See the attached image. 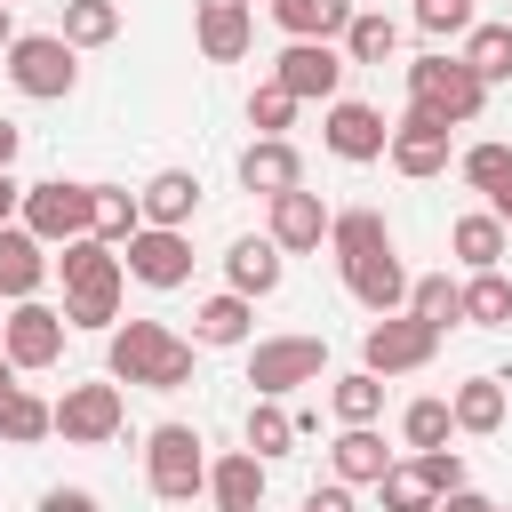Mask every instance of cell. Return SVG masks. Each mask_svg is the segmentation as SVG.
Listing matches in <instances>:
<instances>
[{
  "mask_svg": "<svg viewBox=\"0 0 512 512\" xmlns=\"http://www.w3.org/2000/svg\"><path fill=\"white\" fill-rule=\"evenodd\" d=\"M192 336L160 328V320H120L104 336V376L112 384H136V392H184L192 384Z\"/></svg>",
  "mask_w": 512,
  "mask_h": 512,
  "instance_id": "obj_1",
  "label": "cell"
},
{
  "mask_svg": "<svg viewBox=\"0 0 512 512\" xmlns=\"http://www.w3.org/2000/svg\"><path fill=\"white\" fill-rule=\"evenodd\" d=\"M144 488L160 504H192L208 496V440L192 424H152L144 432Z\"/></svg>",
  "mask_w": 512,
  "mask_h": 512,
  "instance_id": "obj_2",
  "label": "cell"
},
{
  "mask_svg": "<svg viewBox=\"0 0 512 512\" xmlns=\"http://www.w3.org/2000/svg\"><path fill=\"white\" fill-rule=\"evenodd\" d=\"M408 104H424V112H440L448 128H472L480 120V104H488V80L464 64V56H416L408 64Z\"/></svg>",
  "mask_w": 512,
  "mask_h": 512,
  "instance_id": "obj_3",
  "label": "cell"
},
{
  "mask_svg": "<svg viewBox=\"0 0 512 512\" xmlns=\"http://www.w3.org/2000/svg\"><path fill=\"white\" fill-rule=\"evenodd\" d=\"M8 80H16V96L56 104V96L80 88V48H72L64 32H16V40H8Z\"/></svg>",
  "mask_w": 512,
  "mask_h": 512,
  "instance_id": "obj_4",
  "label": "cell"
},
{
  "mask_svg": "<svg viewBox=\"0 0 512 512\" xmlns=\"http://www.w3.org/2000/svg\"><path fill=\"white\" fill-rule=\"evenodd\" d=\"M328 376V336H256L248 344V384L256 400H288Z\"/></svg>",
  "mask_w": 512,
  "mask_h": 512,
  "instance_id": "obj_5",
  "label": "cell"
},
{
  "mask_svg": "<svg viewBox=\"0 0 512 512\" xmlns=\"http://www.w3.org/2000/svg\"><path fill=\"white\" fill-rule=\"evenodd\" d=\"M440 336H448V328H432V320H416V312H384V320H368V336H360V368H376V376H416V368H432Z\"/></svg>",
  "mask_w": 512,
  "mask_h": 512,
  "instance_id": "obj_6",
  "label": "cell"
},
{
  "mask_svg": "<svg viewBox=\"0 0 512 512\" xmlns=\"http://www.w3.org/2000/svg\"><path fill=\"white\" fill-rule=\"evenodd\" d=\"M16 224H32L48 248H64V240L96 232V184H64V176H48V184H24V208H16Z\"/></svg>",
  "mask_w": 512,
  "mask_h": 512,
  "instance_id": "obj_7",
  "label": "cell"
},
{
  "mask_svg": "<svg viewBox=\"0 0 512 512\" xmlns=\"http://www.w3.org/2000/svg\"><path fill=\"white\" fill-rule=\"evenodd\" d=\"M64 336H72V320H64L56 304H40V296H24V304L0 312V352H8L16 368H56V360H64Z\"/></svg>",
  "mask_w": 512,
  "mask_h": 512,
  "instance_id": "obj_8",
  "label": "cell"
},
{
  "mask_svg": "<svg viewBox=\"0 0 512 512\" xmlns=\"http://www.w3.org/2000/svg\"><path fill=\"white\" fill-rule=\"evenodd\" d=\"M120 424H128V400H120L112 376H104V384H64L56 432H64L72 448H104V440H120Z\"/></svg>",
  "mask_w": 512,
  "mask_h": 512,
  "instance_id": "obj_9",
  "label": "cell"
},
{
  "mask_svg": "<svg viewBox=\"0 0 512 512\" xmlns=\"http://www.w3.org/2000/svg\"><path fill=\"white\" fill-rule=\"evenodd\" d=\"M344 48L336 40H288L280 48V64H272V80L296 96V104H336V88H344Z\"/></svg>",
  "mask_w": 512,
  "mask_h": 512,
  "instance_id": "obj_10",
  "label": "cell"
},
{
  "mask_svg": "<svg viewBox=\"0 0 512 512\" xmlns=\"http://www.w3.org/2000/svg\"><path fill=\"white\" fill-rule=\"evenodd\" d=\"M320 144H328L336 160L368 168V160H384V144H392V120H384L376 104H360V96H336V104L320 112Z\"/></svg>",
  "mask_w": 512,
  "mask_h": 512,
  "instance_id": "obj_11",
  "label": "cell"
},
{
  "mask_svg": "<svg viewBox=\"0 0 512 512\" xmlns=\"http://www.w3.org/2000/svg\"><path fill=\"white\" fill-rule=\"evenodd\" d=\"M384 160H392L408 184L440 176V168H448V120H440V112H424V104H408V112L392 120V144H384Z\"/></svg>",
  "mask_w": 512,
  "mask_h": 512,
  "instance_id": "obj_12",
  "label": "cell"
},
{
  "mask_svg": "<svg viewBox=\"0 0 512 512\" xmlns=\"http://www.w3.org/2000/svg\"><path fill=\"white\" fill-rule=\"evenodd\" d=\"M120 264H128V280H144V288H184V280H192V232L144 224V232L120 248Z\"/></svg>",
  "mask_w": 512,
  "mask_h": 512,
  "instance_id": "obj_13",
  "label": "cell"
},
{
  "mask_svg": "<svg viewBox=\"0 0 512 512\" xmlns=\"http://www.w3.org/2000/svg\"><path fill=\"white\" fill-rule=\"evenodd\" d=\"M192 40L208 64H240L256 48V8L248 0H192Z\"/></svg>",
  "mask_w": 512,
  "mask_h": 512,
  "instance_id": "obj_14",
  "label": "cell"
},
{
  "mask_svg": "<svg viewBox=\"0 0 512 512\" xmlns=\"http://www.w3.org/2000/svg\"><path fill=\"white\" fill-rule=\"evenodd\" d=\"M328 216H336V208H328L320 192H304V184L280 192V200H264V232L280 240V256H312V248L328 240Z\"/></svg>",
  "mask_w": 512,
  "mask_h": 512,
  "instance_id": "obj_15",
  "label": "cell"
},
{
  "mask_svg": "<svg viewBox=\"0 0 512 512\" xmlns=\"http://www.w3.org/2000/svg\"><path fill=\"white\" fill-rule=\"evenodd\" d=\"M344 288H352V304L360 312H408V264L392 256V248H376V256H360V264H344Z\"/></svg>",
  "mask_w": 512,
  "mask_h": 512,
  "instance_id": "obj_16",
  "label": "cell"
},
{
  "mask_svg": "<svg viewBox=\"0 0 512 512\" xmlns=\"http://www.w3.org/2000/svg\"><path fill=\"white\" fill-rule=\"evenodd\" d=\"M48 240L32 232V224H0V296L8 304H24V296H40V280H48Z\"/></svg>",
  "mask_w": 512,
  "mask_h": 512,
  "instance_id": "obj_17",
  "label": "cell"
},
{
  "mask_svg": "<svg viewBox=\"0 0 512 512\" xmlns=\"http://www.w3.org/2000/svg\"><path fill=\"white\" fill-rule=\"evenodd\" d=\"M240 184H248V192H264V200H280V192H296V184H304V152H296L288 136H256V144L240 152Z\"/></svg>",
  "mask_w": 512,
  "mask_h": 512,
  "instance_id": "obj_18",
  "label": "cell"
},
{
  "mask_svg": "<svg viewBox=\"0 0 512 512\" xmlns=\"http://www.w3.org/2000/svg\"><path fill=\"white\" fill-rule=\"evenodd\" d=\"M56 272H64V296H80V288H128V264H120V248H112V240H96V232L64 240Z\"/></svg>",
  "mask_w": 512,
  "mask_h": 512,
  "instance_id": "obj_19",
  "label": "cell"
},
{
  "mask_svg": "<svg viewBox=\"0 0 512 512\" xmlns=\"http://www.w3.org/2000/svg\"><path fill=\"white\" fill-rule=\"evenodd\" d=\"M192 344H208V352H232V344H256V296H240V288H224V296H208V304L192 312Z\"/></svg>",
  "mask_w": 512,
  "mask_h": 512,
  "instance_id": "obj_20",
  "label": "cell"
},
{
  "mask_svg": "<svg viewBox=\"0 0 512 512\" xmlns=\"http://www.w3.org/2000/svg\"><path fill=\"white\" fill-rule=\"evenodd\" d=\"M392 464H400V456L376 440V424H344V432H336V448H328V472H336L344 488H376Z\"/></svg>",
  "mask_w": 512,
  "mask_h": 512,
  "instance_id": "obj_21",
  "label": "cell"
},
{
  "mask_svg": "<svg viewBox=\"0 0 512 512\" xmlns=\"http://www.w3.org/2000/svg\"><path fill=\"white\" fill-rule=\"evenodd\" d=\"M208 504L216 512H264V456L256 448H232L208 464Z\"/></svg>",
  "mask_w": 512,
  "mask_h": 512,
  "instance_id": "obj_22",
  "label": "cell"
},
{
  "mask_svg": "<svg viewBox=\"0 0 512 512\" xmlns=\"http://www.w3.org/2000/svg\"><path fill=\"white\" fill-rule=\"evenodd\" d=\"M136 200H144V224L192 232V216H200V176H192V168H160V176L136 184Z\"/></svg>",
  "mask_w": 512,
  "mask_h": 512,
  "instance_id": "obj_23",
  "label": "cell"
},
{
  "mask_svg": "<svg viewBox=\"0 0 512 512\" xmlns=\"http://www.w3.org/2000/svg\"><path fill=\"white\" fill-rule=\"evenodd\" d=\"M448 248H456V264H464V272H496V264H504V248H512V224H504L496 208H472V216H456V224H448Z\"/></svg>",
  "mask_w": 512,
  "mask_h": 512,
  "instance_id": "obj_24",
  "label": "cell"
},
{
  "mask_svg": "<svg viewBox=\"0 0 512 512\" xmlns=\"http://www.w3.org/2000/svg\"><path fill=\"white\" fill-rule=\"evenodd\" d=\"M280 272H288V256H280V240H272V232H248V240H232V248H224V280H232L240 296H272V288H280Z\"/></svg>",
  "mask_w": 512,
  "mask_h": 512,
  "instance_id": "obj_25",
  "label": "cell"
},
{
  "mask_svg": "<svg viewBox=\"0 0 512 512\" xmlns=\"http://www.w3.org/2000/svg\"><path fill=\"white\" fill-rule=\"evenodd\" d=\"M264 8H272V24L288 40H344V24L360 16L352 0H264Z\"/></svg>",
  "mask_w": 512,
  "mask_h": 512,
  "instance_id": "obj_26",
  "label": "cell"
},
{
  "mask_svg": "<svg viewBox=\"0 0 512 512\" xmlns=\"http://www.w3.org/2000/svg\"><path fill=\"white\" fill-rule=\"evenodd\" d=\"M456 168H464V184H472V192L512 224V144H472Z\"/></svg>",
  "mask_w": 512,
  "mask_h": 512,
  "instance_id": "obj_27",
  "label": "cell"
},
{
  "mask_svg": "<svg viewBox=\"0 0 512 512\" xmlns=\"http://www.w3.org/2000/svg\"><path fill=\"white\" fill-rule=\"evenodd\" d=\"M328 248H336V264H360V256H376V248H392V224H384L376 208H336V216H328Z\"/></svg>",
  "mask_w": 512,
  "mask_h": 512,
  "instance_id": "obj_28",
  "label": "cell"
},
{
  "mask_svg": "<svg viewBox=\"0 0 512 512\" xmlns=\"http://www.w3.org/2000/svg\"><path fill=\"white\" fill-rule=\"evenodd\" d=\"M448 408H456V432H504V384L496 376H464L456 392H448Z\"/></svg>",
  "mask_w": 512,
  "mask_h": 512,
  "instance_id": "obj_29",
  "label": "cell"
},
{
  "mask_svg": "<svg viewBox=\"0 0 512 512\" xmlns=\"http://www.w3.org/2000/svg\"><path fill=\"white\" fill-rule=\"evenodd\" d=\"M48 432H56V400H40V392L16 384V392L0 400V440H8V448H32V440H48Z\"/></svg>",
  "mask_w": 512,
  "mask_h": 512,
  "instance_id": "obj_30",
  "label": "cell"
},
{
  "mask_svg": "<svg viewBox=\"0 0 512 512\" xmlns=\"http://www.w3.org/2000/svg\"><path fill=\"white\" fill-rule=\"evenodd\" d=\"M328 408H336V424H376V416H384V376H376V368L336 376V384H328Z\"/></svg>",
  "mask_w": 512,
  "mask_h": 512,
  "instance_id": "obj_31",
  "label": "cell"
},
{
  "mask_svg": "<svg viewBox=\"0 0 512 512\" xmlns=\"http://www.w3.org/2000/svg\"><path fill=\"white\" fill-rule=\"evenodd\" d=\"M72 48H112L120 40V0H64V24H56Z\"/></svg>",
  "mask_w": 512,
  "mask_h": 512,
  "instance_id": "obj_32",
  "label": "cell"
},
{
  "mask_svg": "<svg viewBox=\"0 0 512 512\" xmlns=\"http://www.w3.org/2000/svg\"><path fill=\"white\" fill-rule=\"evenodd\" d=\"M392 48H400V24H392L384 8H360V16L344 24V56H352V64H392Z\"/></svg>",
  "mask_w": 512,
  "mask_h": 512,
  "instance_id": "obj_33",
  "label": "cell"
},
{
  "mask_svg": "<svg viewBox=\"0 0 512 512\" xmlns=\"http://www.w3.org/2000/svg\"><path fill=\"white\" fill-rule=\"evenodd\" d=\"M136 232H144V200H136L128 184H96V240L128 248Z\"/></svg>",
  "mask_w": 512,
  "mask_h": 512,
  "instance_id": "obj_34",
  "label": "cell"
},
{
  "mask_svg": "<svg viewBox=\"0 0 512 512\" xmlns=\"http://www.w3.org/2000/svg\"><path fill=\"white\" fill-rule=\"evenodd\" d=\"M304 432H296V408H280V400H248V448L272 464V456H288Z\"/></svg>",
  "mask_w": 512,
  "mask_h": 512,
  "instance_id": "obj_35",
  "label": "cell"
},
{
  "mask_svg": "<svg viewBox=\"0 0 512 512\" xmlns=\"http://www.w3.org/2000/svg\"><path fill=\"white\" fill-rule=\"evenodd\" d=\"M464 320L472 328H512V280H504V264L464 280Z\"/></svg>",
  "mask_w": 512,
  "mask_h": 512,
  "instance_id": "obj_36",
  "label": "cell"
},
{
  "mask_svg": "<svg viewBox=\"0 0 512 512\" xmlns=\"http://www.w3.org/2000/svg\"><path fill=\"white\" fill-rule=\"evenodd\" d=\"M456 56H464V64H472L488 88H496V80H512V24H472Z\"/></svg>",
  "mask_w": 512,
  "mask_h": 512,
  "instance_id": "obj_37",
  "label": "cell"
},
{
  "mask_svg": "<svg viewBox=\"0 0 512 512\" xmlns=\"http://www.w3.org/2000/svg\"><path fill=\"white\" fill-rule=\"evenodd\" d=\"M408 312H416V320H432V328L464 320V280H448V272H424V280H408Z\"/></svg>",
  "mask_w": 512,
  "mask_h": 512,
  "instance_id": "obj_38",
  "label": "cell"
},
{
  "mask_svg": "<svg viewBox=\"0 0 512 512\" xmlns=\"http://www.w3.org/2000/svg\"><path fill=\"white\" fill-rule=\"evenodd\" d=\"M376 496H384V512H432V504H440V488L424 480V464H416V456H400V464L376 480Z\"/></svg>",
  "mask_w": 512,
  "mask_h": 512,
  "instance_id": "obj_39",
  "label": "cell"
},
{
  "mask_svg": "<svg viewBox=\"0 0 512 512\" xmlns=\"http://www.w3.org/2000/svg\"><path fill=\"white\" fill-rule=\"evenodd\" d=\"M448 432H456V408L448 400H408L400 408V440L408 448H448Z\"/></svg>",
  "mask_w": 512,
  "mask_h": 512,
  "instance_id": "obj_40",
  "label": "cell"
},
{
  "mask_svg": "<svg viewBox=\"0 0 512 512\" xmlns=\"http://www.w3.org/2000/svg\"><path fill=\"white\" fill-rule=\"evenodd\" d=\"M288 120H296V96H288L280 80H264V88L248 96V128H256V136H288Z\"/></svg>",
  "mask_w": 512,
  "mask_h": 512,
  "instance_id": "obj_41",
  "label": "cell"
},
{
  "mask_svg": "<svg viewBox=\"0 0 512 512\" xmlns=\"http://www.w3.org/2000/svg\"><path fill=\"white\" fill-rule=\"evenodd\" d=\"M64 320L72 328H120V288H80V296H64Z\"/></svg>",
  "mask_w": 512,
  "mask_h": 512,
  "instance_id": "obj_42",
  "label": "cell"
},
{
  "mask_svg": "<svg viewBox=\"0 0 512 512\" xmlns=\"http://www.w3.org/2000/svg\"><path fill=\"white\" fill-rule=\"evenodd\" d=\"M480 16H472V0H416V32H432V40H464Z\"/></svg>",
  "mask_w": 512,
  "mask_h": 512,
  "instance_id": "obj_43",
  "label": "cell"
},
{
  "mask_svg": "<svg viewBox=\"0 0 512 512\" xmlns=\"http://www.w3.org/2000/svg\"><path fill=\"white\" fill-rule=\"evenodd\" d=\"M408 456L424 464V480H432L440 496H448V488H464V456H456V448H408Z\"/></svg>",
  "mask_w": 512,
  "mask_h": 512,
  "instance_id": "obj_44",
  "label": "cell"
},
{
  "mask_svg": "<svg viewBox=\"0 0 512 512\" xmlns=\"http://www.w3.org/2000/svg\"><path fill=\"white\" fill-rule=\"evenodd\" d=\"M40 512H104V504H96V488H80V480H56V488H40Z\"/></svg>",
  "mask_w": 512,
  "mask_h": 512,
  "instance_id": "obj_45",
  "label": "cell"
},
{
  "mask_svg": "<svg viewBox=\"0 0 512 512\" xmlns=\"http://www.w3.org/2000/svg\"><path fill=\"white\" fill-rule=\"evenodd\" d=\"M432 512H496V504H488V496H480V488H448V496H440V504H432Z\"/></svg>",
  "mask_w": 512,
  "mask_h": 512,
  "instance_id": "obj_46",
  "label": "cell"
},
{
  "mask_svg": "<svg viewBox=\"0 0 512 512\" xmlns=\"http://www.w3.org/2000/svg\"><path fill=\"white\" fill-rule=\"evenodd\" d=\"M304 512H352V488H344V480H336V488H312Z\"/></svg>",
  "mask_w": 512,
  "mask_h": 512,
  "instance_id": "obj_47",
  "label": "cell"
},
{
  "mask_svg": "<svg viewBox=\"0 0 512 512\" xmlns=\"http://www.w3.org/2000/svg\"><path fill=\"white\" fill-rule=\"evenodd\" d=\"M16 208H24V184L0 168V224H16Z\"/></svg>",
  "mask_w": 512,
  "mask_h": 512,
  "instance_id": "obj_48",
  "label": "cell"
},
{
  "mask_svg": "<svg viewBox=\"0 0 512 512\" xmlns=\"http://www.w3.org/2000/svg\"><path fill=\"white\" fill-rule=\"evenodd\" d=\"M16 144H24V136H16V120H0V168H16Z\"/></svg>",
  "mask_w": 512,
  "mask_h": 512,
  "instance_id": "obj_49",
  "label": "cell"
},
{
  "mask_svg": "<svg viewBox=\"0 0 512 512\" xmlns=\"http://www.w3.org/2000/svg\"><path fill=\"white\" fill-rule=\"evenodd\" d=\"M16 376H24V368H16V360H8V352H0V400H8V392H16Z\"/></svg>",
  "mask_w": 512,
  "mask_h": 512,
  "instance_id": "obj_50",
  "label": "cell"
},
{
  "mask_svg": "<svg viewBox=\"0 0 512 512\" xmlns=\"http://www.w3.org/2000/svg\"><path fill=\"white\" fill-rule=\"evenodd\" d=\"M8 40H16V16H8V0H0V56H8Z\"/></svg>",
  "mask_w": 512,
  "mask_h": 512,
  "instance_id": "obj_51",
  "label": "cell"
},
{
  "mask_svg": "<svg viewBox=\"0 0 512 512\" xmlns=\"http://www.w3.org/2000/svg\"><path fill=\"white\" fill-rule=\"evenodd\" d=\"M248 8H256V0H248Z\"/></svg>",
  "mask_w": 512,
  "mask_h": 512,
  "instance_id": "obj_52",
  "label": "cell"
},
{
  "mask_svg": "<svg viewBox=\"0 0 512 512\" xmlns=\"http://www.w3.org/2000/svg\"><path fill=\"white\" fill-rule=\"evenodd\" d=\"M496 512H504V504H496Z\"/></svg>",
  "mask_w": 512,
  "mask_h": 512,
  "instance_id": "obj_53",
  "label": "cell"
}]
</instances>
